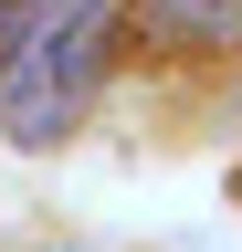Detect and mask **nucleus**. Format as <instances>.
Segmentation results:
<instances>
[{
    "mask_svg": "<svg viewBox=\"0 0 242 252\" xmlns=\"http://www.w3.org/2000/svg\"><path fill=\"white\" fill-rule=\"evenodd\" d=\"M105 53H116V0H53V11H32V32L11 42V63H0V137L11 147L74 137Z\"/></svg>",
    "mask_w": 242,
    "mask_h": 252,
    "instance_id": "obj_1",
    "label": "nucleus"
},
{
    "mask_svg": "<svg viewBox=\"0 0 242 252\" xmlns=\"http://www.w3.org/2000/svg\"><path fill=\"white\" fill-rule=\"evenodd\" d=\"M32 32V0H0V63H11V42Z\"/></svg>",
    "mask_w": 242,
    "mask_h": 252,
    "instance_id": "obj_2",
    "label": "nucleus"
},
{
    "mask_svg": "<svg viewBox=\"0 0 242 252\" xmlns=\"http://www.w3.org/2000/svg\"><path fill=\"white\" fill-rule=\"evenodd\" d=\"M179 11H221V0H179Z\"/></svg>",
    "mask_w": 242,
    "mask_h": 252,
    "instance_id": "obj_3",
    "label": "nucleus"
},
{
    "mask_svg": "<svg viewBox=\"0 0 242 252\" xmlns=\"http://www.w3.org/2000/svg\"><path fill=\"white\" fill-rule=\"evenodd\" d=\"M232 200H242V179H232Z\"/></svg>",
    "mask_w": 242,
    "mask_h": 252,
    "instance_id": "obj_4",
    "label": "nucleus"
}]
</instances>
